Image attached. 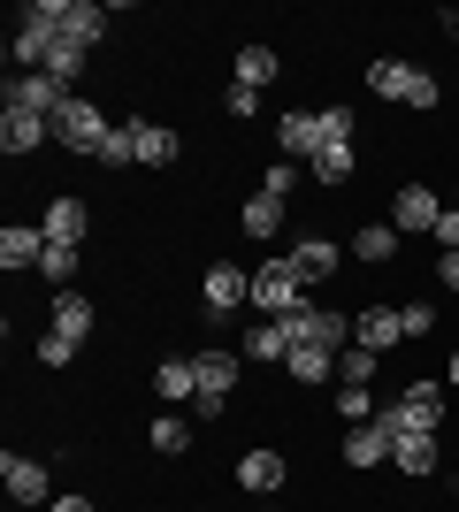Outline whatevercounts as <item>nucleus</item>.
I'll list each match as a JSON object with an SVG mask.
<instances>
[{
	"mask_svg": "<svg viewBox=\"0 0 459 512\" xmlns=\"http://www.w3.org/2000/svg\"><path fill=\"white\" fill-rule=\"evenodd\" d=\"M444 390H452V383H437V375H414V383H406L391 406H383L391 451H398V436H444Z\"/></svg>",
	"mask_w": 459,
	"mask_h": 512,
	"instance_id": "1",
	"label": "nucleus"
},
{
	"mask_svg": "<svg viewBox=\"0 0 459 512\" xmlns=\"http://www.w3.org/2000/svg\"><path fill=\"white\" fill-rule=\"evenodd\" d=\"M245 306H253V268H238V260H207V268H199V321L222 329V321L245 314Z\"/></svg>",
	"mask_w": 459,
	"mask_h": 512,
	"instance_id": "2",
	"label": "nucleus"
},
{
	"mask_svg": "<svg viewBox=\"0 0 459 512\" xmlns=\"http://www.w3.org/2000/svg\"><path fill=\"white\" fill-rule=\"evenodd\" d=\"M368 92H375V100H391V107H437L444 100V85L421 62H391V54L368 62Z\"/></svg>",
	"mask_w": 459,
	"mask_h": 512,
	"instance_id": "3",
	"label": "nucleus"
},
{
	"mask_svg": "<svg viewBox=\"0 0 459 512\" xmlns=\"http://www.w3.org/2000/svg\"><path fill=\"white\" fill-rule=\"evenodd\" d=\"M115 138V123L100 115V100H85V92H69L62 107H54V146L62 153H92L100 161V146Z\"/></svg>",
	"mask_w": 459,
	"mask_h": 512,
	"instance_id": "4",
	"label": "nucleus"
},
{
	"mask_svg": "<svg viewBox=\"0 0 459 512\" xmlns=\"http://www.w3.org/2000/svg\"><path fill=\"white\" fill-rule=\"evenodd\" d=\"M306 299H314V291H306V283H299V268H291V253H284V260H261V268H253V314L284 321L291 306H306Z\"/></svg>",
	"mask_w": 459,
	"mask_h": 512,
	"instance_id": "5",
	"label": "nucleus"
},
{
	"mask_svg": "<svg viewBox=\"0 0 459 512\" xmlns=\"http://www.w3.org/2000/svg\"><path fill=\"white\" fill-rule=\"evenodd\" d=\"M0 490L16 497L23 512H39V505H54V467L39 451H0Z\"/></svg>",
	"mask_w": 459,
	"mask_h": 512,
	"instance_id": "6",
	"label": "nucleus"
},
{
	"mask_svg": "<svg viewBox=\"0 0 459 512\" xmlns=\"http://www.w3.org/2000/svg\"><path fill=\"white\" fill-rule=\"evenodd\" d=\"M192 367H199V421H222V406H230V390H238V367H245V352H192Z\"/></svg>",
	"mask_w": 459,
	"mask_h": 512,
	"instance_id": "7",
	"label": "nucleus"
},
{
	"mask_svg": "<svg viewBox=\"0 0 459 512\" xmlns=\"http://www.w3.org/2000/svg\"><path fill=\"white\" fill-rule=\"evenodd\" d=\"M437 222H444V199L429 184H398L391 192V230L398 237H437Z\"/></svg>",
	"mask_w": 459,
	"mask_h": 512,
	"instance_id": "8",
	"label": "nucleus"
},
{
	"mask_svg": "<svg viewBox=\"0 0 459 512\" xmlns=\"http://www.w3.org/2000/svg\"><path fill=\"white\" fill-rule=\"evenodd\" d=\"M54 146V115H23V107H0V153L23 161V153Z\"/></svg>",
	"mask_w": 459,
	"mask_h": 512,
	"instance_id": "9",
	"label": "nucleus"
},
{
	"mask_svg": "<svg viewBox=\"0 0 459 512\" xmlns=\"http://www.w3.org/2000/svg\"><path fill=\"white\" fill-rule=\"evenodd\" d=\"M352 344H360V352H375V360H383V352H398V344H406L398 306H360V314H352Z\"/></svg>",
	"mask_w": 459,
	"mask_h": 512,
	"instance_id": "10",
	"label": "nucleus"
},
{
	"mask_svg": "<svg viewBox=\"0 0 459 512\" xmlns=\"http://www.w3.org/2000/svg\"><path fill=\"white\" fill-rule=\"evenodd\" d=\"M284 482H291V459H284V451H268V444L238 451V490H253V497H276Z\"/></svg>",
	"mask_w": 459,
	"mask_h": 512,
	"instance_id": "11",
	"label": "nucleus"
},
{
	"mask_svg": "<svg viewBox=\"0 0 459 512\" xmlns=\"http://www.w3.org/2000/svg\"><path fill=\"white\" fill-rule=\"evenodd\" d=\"M69 92L46 77V69H8V107H23V115H54Z\"/></svg>",
	"mask_w": 459,
	"mask_h": 512,
	"instance_id": "12",
	"label": "nucleus"
},
{
	"mask_svg": "<svg viewBox=\"0 0 459 512\" xmlns=\"http://www.w3.org/2000/svg\"><path fill=\"white\" fill-rule=\"evenodd\" d=\"M238 352H245V360H261V367H284L291 360V329H284V321H268V314H253V329H238Z\"/></svg>",
	"mask_w": 459,
	"mask_h": 512,
	"instance_id": "13",
	"label": "nucleus"
},
{
	"mask_svg": "<svg viewBox=\"0 0 459 512\" xmlns=\"http://www.w3.org/2000/svg\"><path fill=\"white\" fill-rule=\"evenodd\" d=\"M39 230H46V245H85V230H92V207H85V199H46Z\"/></svg>",
	"mask_w": 459,
	"mask_h": 512,
	"instance_id": "14",
	"label": "nucleus"
},
{
	"mask_svg": "<svg viewBox=\"0 0 459 512\" xmlns=\"http://www.w3.org/2000/svg\"><path fill=\"white\" fill-rule=\"evenodd\" d=\"M153 398H161V406H192V398H199V367L184 360V352L153 360Z\"/></svg>",
	"mask_w": 459,
	"mask_h": 512,
	"instance_id": "15",
	"label": "nucleus"
},
{
	"mask_svg": "<svg viewBox=\"0 0 459 512\" xmlns=\"http://www.w3.org/2000/svg\"><path fill=\"white\" fill-rule=\"evenodd\" d=\"M276 153H284V161H314V153H322V130H314L306 107H284V115H276Z\"/></svg>",
	"mask_w": 459,
	"mask_h": 512,
	"instance_id": "16",
	"label": "nucleus"
},
{
	"mask_svg": "<svg viewBox=\"0 0 459 512\" xmlns=\"http://www.w3.org/2000/svg\"><path fill=\"white\" fill-rule=\"evenodd\" d=\"M345 260H360V268H391V260H398V230H391V222H360V230L345 237Z\"/></svg>",
	"mask_w": 459,
	"mask_h": 512,
	"instance_id": "17",
	"label": "nucleus"
},
{
	"mask_svg": "<svg viewBox=\"0 0 459 512\" xmlns=\"http://www.w3.org/2000/svg\"><path fill=\"white\" fill-rule=\"evenodd\" d=\"M131 146H138V169H176L184 138H176L169 123H138V115H131Z\"/></svg>",
	"mask_w": 459,
	"mask_h": 512,
	"instance_id": "18",
	"label": "nucleus"
},
{
	"mask_svg": "<svg viewBox=\"0 0 459 512\" xmlns=\"http://www.w3.org/2000/svg\"><path fill=\"white\" fill-rule=\"evenodd\" d=\"M383 459H391V428H383V413H375V421H360V428H345V467H383Z\"/></svg>",
	"mask_w": 459,
	"mask_h": 512,
	"instance_id": "19",
	"label": "nucleus"
},
{
	"mask_svg": "<svg viewBox=\"0 0 459 512\" xmlns=\"http://www.w3.org/2000/svg\"><path fill=\"white\" fill-rule=\"evenodd\" d=\"M391 467L406 474V482H429V474L444 467V436H398V451H391Z\"/></svg>",
	"mask_w": 459,
	"mask_h": 512,
	"instance_id": "20",
	"label": "nucleus"
},
{
	"mask_svg": "<svg viewBox=\"0 0 459 512\" xmlns=\"http://www.w3.org/2000/svg\"><path fill=\"white\" fill-rule=\"evenodd\" d=\"M337 260H345V245H329V237H299V245H291V268H299L306 291H314L322 276H337Z\"/></svg>",
	"mask_w": 459,
	"mask_h": 512,
	"instance_id": "21",
	"label": "nucleus"
},
{
	"mask_svg": "<svg viewBox=\"0 0 459 512\" xmlns=\"http://www.w3.org/2000/svg\"><path fill=\"white\" fill-rule=\"evenodd\" d=\"M39 260H46L39 222H8V230H0V268H39Z\"/></svg>",
	"mask_w": 459,
	"mask_h": 512,
	"instance_id": "22",
	"label": "nucleus"
},
{
	"mask_svg": "<svg viewBox=\"0 0 459 512\" xmlns=\"http://www.w3.org/2000/svg\"><path fill=\"white\" fill-rule=\"evenodd\" d=\"M284 375H291L299 390H322V383H337V352H322V344H291Z\"/></svg>",
	"mask_w": 459,
	"mask_h": 512,
	"instance_id": "23",
	"label": "nucleus"
},
{
	"mask_svg": "<svg viewBox=\"0 0 459 512\" xmlns=\"http://www.w3.org/2000/svg\"><path fill=\"white\" fill-rule=\"evenodd\" d=\"M62 39L100 46V39H108V0H69V8H62Z\"/></svg>",
	"mask_w": 459,
	"mask_h": 512,
	"instance_id": "24",
	"label": "nucleus"
},
{
	"mask_svg": "<svg viewBox=\"0 0 459 512\" xmlns=\"http://www.w3.org/2000/svg\"><path fill=\"white\" fill-rule=\"evenodd\" d=\"M238 230L261 237V245H268V237H284V199H276V192H253V199L238 207Z\"/></svg>",
	"mask_w": 459,
	"mask_h": 512,
	"instance_id": "25",
	"label": "nucleus"
},
{
	"mask_svg": "<svg viewBox=\"0 0 459 512\" xmlns=\"http://www.w3.org/2000/svg\"><path fill=\"white\" fill-rule=\"evenodd\" d=\"M352 176H360V153H352V146H322V153H314V184H329V192H345Z\"/></svg>",
	"mask_w": 459,
	"mask_h": 512,
	"instance_id": "26",
	"label": "nucleus"
},
{
	"mask_svg": "<svg viewBox=\"0 0 459 512\" xmlns=\"http://www.w3.org/2000/svg\"><path fill=\"white\" fill-rule=\"evenodd\" d=\"M54 329L77 337V344L92 337V299H85V291H54Z\"/></svg>",
	"mask_w": 459,
	"mask_h": 512,
	"instance_id": "27",
	"label": "nucleus"
},
{
	"mask_svg": "<svg viewBox=\"0 0 459 512\" xmlns=\"http://www.w3.org/2000/svg\"><path fill=\"white\" fill-rule=\"evenodd\" d=\"M85 62H92V46H77V39H62L54 54H46V77L62 92H77V77H85Z\"/></svg>",
	"mask_w": 459,
	"mask_h": 512,
	"instance_id": "28",
	"label": "nucleus"
},
{
	"mask_svg": "<svg viewBox=\"0 0 459 512\" xmlns=\"http://www.w3.org/2000/svg\"><path fill=\"white\" fill-rule=\"evenodd\" d=\"M146 444L161 451V459H184V451H192V421H184V413H161V421L146 428Z\"/></svg>",
	"mask_w": 459,
	"mask_h": 512,
	"instance_id": "29",
	"label": "nucleus"
},
{
	"mask_svg": "<svg viewBox=\"0 0 459 512\" xmlns=\"http://www.w3.org/2000/svg\"><path fill=\"white\" fill-rule=\"evenodd\" d=\"M268 77H276V46H261V39H253V46H238V85H253V92H261Z\"/></svg>",
	"mask_w": 459,
	"mask_h": 512,
	"instance_id": "30",
	"label": "nucleus"
},
{
	"mask_svg": "<svg viewBox=\"0 0 459 512\" xmlns=\"http://www.w3.org/2000/svg\"><path fill=\"white\" fill-rule=\"evenodd\" d=\"M314 130H322V146H352V130H360V115H352L345 100H329L322 115H314Z\"/></svg>",
	"mask_w": 459,
	"mask_h": 512,
	"instance_id": "31",
	"label": "nucleus"
},
{
	"mask_svg": "<svg viewBox=\"0 0 459 512\" xmlns=\"http://www.w3.org/2000/svg\"><path fill=\"white\" fill-rule=\"evenodd\" d=\"M375 367H383V360H375V352H360V344H352V352H337V390H368Z\"/></svg>",
	"mask_w": 459,
	"mask_h": 512,
	"instance_id": "32",
	"label": "nucleus"
},
{
	"mask_svg": "<svg viewBox=\"0 0 459 512\" xmlns=\"http://www.w3.org/2000/svg\"><path fill=\"white\" fill-rule=\"evenodd\" d=\"M39 276L54 283V291H69V283H77V245H46V260H39Z\"/></svg>",
	"mask_w": 459,
	"mask_h": 512,
	"instance_id": "33",
	"label": "nucleus"
},
{
	"mask_svg": "<svg viewBox=\"0 0 459 512\" xmlns=\"http://www.w3.org/2000/svg\"><path fill=\"white\" fill-rule=\"evenodd\" d=\"M100 169H138V146H131V123H115V138L100 146Z\"/></svg>",
	"mask_w": 459,
	"mask_h": 512,
	"instance_id": "34",
	"label": "nucleus"
},
{
	"mask_svg": "<svg viewBox=\"0 0 459 512\" xmlns=\"http://www.w3.org/2000/svg\"><path fill=\"white\" fill-rule=\"evenodd\" d=\"M261 192L291 199V192H299V161H284V153H276V161H268V169H261Z\"/></svg>",
	"mask_w": 459,
	"mask_h": 512,
	"instance_id": "35",
	"label": "nucleus"
},
{
	"mask_svg": "<svg viewBox=\"0 0 459 512\" xmlns=\"http://www.w3.org/2000/svg\"><path fill=\"white\" fill-rule=\"evenodd\" d=\"M398 321H406V344H421V337H437V306H429V299H414V306H398Z\"/></svg>",
	"mask_w": 459,
	"mask_h": 512,
	"instance_id": "36",
	"label": "nucleus"
},
{
	"mask_svg": "<svg viewBox=\"0 0 459 512\" xmlns=\"http://www.w3.org/2000/svg\"><path fill=\"white\" fill-rule=\"evenodd\" d=\"M77 352H85V344H77V337H62V329H46V337H39V367H69Z\"/></svg>",
	"mask_w": 459,
	"mask_h": 512,
	"instance_id": "37",
	"label": "nucleus"
},
{
	"mask_svg": "<svg viewBox=\"0 0 459 512\" xmlns=\"http://www.w3.org/2000/svg\"><path fill=\"white\" fill-rule=\"evenodd\" d=\"M337 413H345V428H360V421H375V390H337Z\"/></svg>",
	"mask_w": 459,
	"mask_h": 512,
	"instance_id": "38",
	"label": "nucleus"
},
{
	"mask_svg": "<svg viewBox=\"0 0 459 512\" xmlns=\"http://www.w3.org/2000/svg\"><path fill=\"white\" fill-rule=\"evenodd\" d=\"M222 107H230L238 123H253V115H261V92H253V85H230V92H222Z\"/></svg>",
	"mask_w": 459,
	"mask_h": 512,
	"instance_id": "39",
	"label": "nucleus"
},
{
	"mask_svg": "<svg viewBox=\"0 0 459 512\" xmlns=\"http://www.w3.org/2000/svg\"><path fill=\"white\" fill-rule=\"evenodd\" d=\"M437 253H459V207H444V222H437Z\"/></svg>",
	"mask_w": 459,
	"mask_h": 512,
	"instance_id": "40",
	"label": "nucleus"
},
{
	"mask_svg": "<svg viewBox=\"0 0 459 512\" xmlns=\"http://www.w3.org/2000/svg\"><path fill=\"white\" fill-rule=\"evenodd\" d=\"M437 283H444V291H459V253H437Z\"/></svg>",
	"mask_w": 459,
	"mask_h": 512,
	"instance_id": "41",
	"label": "nucleus"
},
{
	"mask_svg": "<svg viewBox=\"0 0 459 512\" xmlns=\"http://www.w3.org/2000/svg\"><path fill=\"white\" fill-rule=\"evenodd\" d=\"M39 512H100L92 497H54V505H39Z\"/></svg>",
	"mask_w": 459,
	"mask_h": 512,
	"instance_id": "42",
	"label": "nucleus"
},
{
	"mask_svg": "<svg viewBox=\"0 0 459 512\" xmlns=\"http://www.w3.org/2000/svg\"><path fill=\"white\" fill-rule=\"evenodd\" d=\"M444 383H452V390H459V352H452V367H444Z\"/></svg>",
	"mask_w": 459,
	"mask_h": 512,
	"instance_id": "43",
	"label": "nucleus"
},
{
	"mask_svg": "<svg viewBox=\"0 0 459 512\" xmlns=\"http://www.w3.org/2000/svg\"><path fill=\"white\" fill-rule=\"evenodd\" d=\"M452 512H459V505H452Z\"/></svg>",
	"mask_w": 459,
	"mask_h": 512,
	"instance_id": "44",
	"label": "nucleus"
},
{
	"mask_svg": "<svg viewBox=\"0 0 459 512\" xmlns=\"http://www.w3.org/2000/svg\"><path fill=\"white\" fill-rule=\"evenodd\" d=\"M261 512H268V505H261Z\"/></svg>",
	"mask_w": 459,
	"mask_h": 512,
	"instance_id": "45",
	"label": "nucleus"
}]
</instances>
